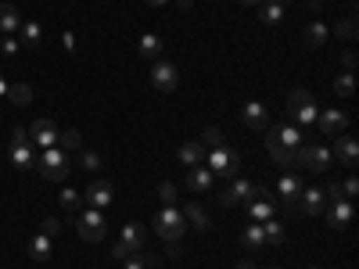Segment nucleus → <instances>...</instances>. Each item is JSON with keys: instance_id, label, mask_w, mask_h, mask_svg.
I'll return each mask as SVG.
<instances>
[{"instance_id": "obj_43", "label": "nucleus", "mask_w": 359, "mask_h": 269, "mask_svg": "<svg viewBox=\"0 0 359 269\" xmlns=\"http://www.w3.org/2000/svg\"><path fill=\"white\" fill-rule=\"evenodd\" d=\"M57 230H62V219H54V216H47V219H43V230H40V233H47V237H54Z\"/></svg>"}, {"instance_id": "obj_21", "label": "nucleus", "mask_w": 359, "mask_h": 269, "mask_svg": "<svg viewBox=\"0 0 359 269\" xmlns=\"http://www.w3.org/2000/svg\"><path fill=\"white\" fill-rule=\"evenodd\" d=\"M18 29H22V15L15 4H0V33L4 36H18Z\"/></svg>"}, {"instance_id": "obj_7", "label": "nucleus", "mask_w": 359, "mask_h": 269, "mask_svg": "<svg viewBox=\"0 0 359 269\" xmlns=\"http://www.w3.org/2000/svg\"><path fill=\"white\" fill-rule=\"evenodd\" d=\"M36 147H33V140H29V130H15V137H11V147H8V158H11V165H18V169H29V165H36Z\"/></svg>"}, {"instance_id": "obj_9", "label": "nucleus", "mask_w": 359, "mask_h": 269, "mask_svg": "<svg viewBox=\"0 0 359 269\" xmlns=\"http://www.w3.org/2000/svg\"><path fill=\"white\" fill-rule=\"evenodd\" d=\"M323 205H327V194L320 187H302V194L294 198V212H302V216H320L323 212Z\"/></svg>"}, {"instance_id": "obj_30", "label": "nucleus", "mask_w": 359, "mask_h": 269, "mask_svg": "<svg viewBox=\"0 0 359 269\" xmlns=\"http://www.w3.org/2000/svg\"><path fill=\"white\" fill-rule=\"evenodd\" d=\"M57 147H62L65 155H79V147H83V133H79V130L62 133V137H57Z\"/></svg>"}, {"instance_id": "obj_45", "label": "nucleus", "mask_w": 359, "mask_h": 269, "mask_svg": "<svg viewBox=\"0 0 359 269\" xmlns=\"http://www.w3.org/2000/svg\"><path fill=\"white\" fill-rule=\"evenodd\" d=\"M62 47L72 54V50H76V36H72V33H65V36H62Z\"/></svg>"}, {"instance_id": "obj_11", "label": "nucleus", "mask_w": 359, "mask_h": 269, "mask_svg": "<svg viewBox=\"0 0 359 269\" xmlns=\"http://www.w3.org/2000/svg\"><path fill=\"white\" fill-rule=\"evenodd\" d=\"M248 198H252V179L230 176V187H223L219 205H223V208H233V205H241V201H248Z\"/></svg>"}, {"instance_id": "obj_16", "label": "nucleus", "mask_w": 359, "mask_h": 269, "mask_svg": "<svg viewBox=\"0 0 359 269\" xmlns=\"http://www.w3.org/2000/svg\"><path fill=\"white\" fill-rule=\"evenodd\" d=\"M212 187H216V176H212V169H208V165H194V169L187 172V191L208 194Z\"/></svg>"}, {"instance_id": "obj_51", "label": "nucleus", "mask_w": 359, "mask_h": 269, "mask_svg": "<svg viewBox=\"0 0 359 269\" xmlns=\"http://www.w3.org/2000/svg\"><path fill=\"white\" fill-rule=\"evenodd\" d=\"M309 269H320V265H309Z\"/></svg>"}, {"instance_id": "obj_44", "label": "nucleus", "mask_w": 359, "mask_h": 269, "mask_svg": "<svg viewBox=\"0 0 359 269\" xmlns=\"http://www.w3.org/2000/svg\"><path fill=\"white\" fill-rule=\"evenodd\" d=\"M144 265H147V262H144L140 255H130V258H126V269H144Z\"/></svg>"}, {"instance_id": "obj_29", "label": "nucleus", "mask_w": 359, "mask_h": 269, "mask_svg": "<svg viewBox=\"0 0 359 269\" xmlns=\"http://www.w3.org/2000/svg\"><path fill=\"white\" fill-rule=\"evenodd\" d=\"M241 244H245L248 251H259V248H266V233H262V226H259V223H252V226L241 233Z\"/></svg>"}, {"instance_id": "obj_42", "label": "nucleus", "mask_w": 359, "mask_h": 269, "mask_svg": "<svg viewBox=\"0 0 359 269\" xmlns=\"http://www.w3.org/2000/svg\"><path fill=\"white\" fill-rule=\"evenodd\" d=\"M355 191H359V179H355V176L348 172V176H345V184H341V194H345V198H352Z\"/></svg>"}, {"instance_id": "obj_37", "label": "nucleus", "mask_w": 359, "mask_h": 269, "mask_svg": "<svg viewBox=\"0 0 359 269\" xmlns=\"http://www.w3.org/2000/svg\"><path fill=\"white\" fill-rule=\"evenodd\" d=\"M352 79H355L352 72H345V76H338V79H334V90H338V94H341V97H348V94H352V90H355V83H352Z\"/></svg>"}, {"instance_id": "obj_17", "label": "nucleus", "mask_w": 359, "mask_h": 269, "mask_svg": "<svg viewBox=\"0 0 359 269\" xmlns=\"http://www.w3.org/2000/svg\"><path fill=\"white\" fill-rule=\"evenodd\" d=\"M302 187H306V179L298 176V172H284V176H280V184H277V194H280V201L291 208V205H294V198L302 194Z\"/></svg>"}, {"instance_id": "obj_31", "label": "nucleus", "mask_w": 359, "mask_h": 269, "mask_svg": "<svg viewBox=\"0 0 359 269\" xmlns=\"http://www.w3.org/2000/svg\"><path fill=\"white\" fill-rule=\"evenodd\" d=\"M144 237H147V233H144V226H140V223H126V226H123V241H126L133 251H140Z\"/></svg>"}, {"instance_id": "obj_27", "label": "nucleus", "mask_w": 359, "mask_h": 269, "mask_svg": "<svg viewBox=\"0 0 359 269\" xmlns=\"http://www.w3.org/2000/svg\"><path fill=\"white\" fill-rule=\"evenodd\" d=\"M18 43H22V47H40V43H43V29H40L36 22H22Z\"/></svg>"}, {"instance_id": "obj_50", "label": "nucleus", "mask_w": 359, "mask_h": 269, "mask_svg": "<svg viewBox=\"0 0 359 269\" xmlns=\"http://www.w3.org/2000/svg\"><path fill=\"white\" fill-rule=\"evenodd\" d=\"M241 4H262V0H241Z\"/></svg>"}, {"instance_id": "obj_39", "label": "nucleus", "mask_w": 359, "mask_h": 269, "mask_svg": "<svg viewBox=\"0 0 359 269\" xmlns=\"http://www.w3.org/2000/svg\"><path fill=\"white\" fill-rule=\"evenodd\" d=\"M22 50V43H18V36H4V40H0V54H18Z\"/></svg>"}, {"instance_id": "obj_28", "label": "nucleus", "mask_w": 359, "mask_h": 269, "mask_svg": "<svg viewBox=\"0 0 359 269\" xmlns=\"http://www.w3.org/2000/svg\"><path fill=\"white\" fill-rule=\"evenodd\" d=\"M29 255H33V262H47L50 258V237L47 233H36L33 241H29Z\"/></svg>"}, {"instance_id": "obj_2", "label": "nucleus", "mask_w": 359, "mask_h": 269, "mask_svg": "<svg viewBox=\"0 0 359 269\" xmlns=\"http://www.w3.org/2000/svg\"><path fill=\"white\" fill-rule=\"evenodd\" d=\"M72 158H76V155H65L62 147H43V151L36 155L40 176L50 179V184H62V179L72 172Z\"/></svg>"}, {"instance_id": "obj_22", "label": "nucleus", "mask_w": 359, "mask_h": 269, "mask_svg": "<svg viewBox=\"0 0 359 269\" xmlns=\"http://www.w3.org/2000/svg\"><path fill=\"white\" fill-rule=\"evenodd\" d=\"M4 101H8L11 108H29V104H33V90H29L25 83H8Z\"/></svg>"}, {"instance_id": "obj_40", "label": "nucleus", "mask_w": 359, "mask_h": 269, "mask_svg": "<svg viewBox=\"0 0 359 269\" xmlns=\"http://www.w3.org/2000/svg\"><path fill=\"white\" fill-rule=\"evenodd\" d=\"M130 255H137V251H133V248H130V244H126V241H118V244H115V248H111V258H118V262H126V258H130Z\"/></svg>"}, {"instance_id": "obj_34", "label": "nucleus", "mask_w": 359, "mask_h": 269, "mask_svg": "<svg viewBox=\"0 0 359 269\" xmlns=\"http://www.w3.org/2000/svg\"><path fill=\"white\" fill-rule=\"evenodd\" d=\"M79 205H83V194L79 191H62V208H65V212H79Z\"/></svg>"}, {"instance_id": "obj_36", "label": "nucleus", "mask_w": 359, "mask_h": 269, "mask_svg": "<svg viewBox=\"0 0 359 269\" xmlns=\"http://www.w3.org/2000/svg\"><path fill=\"white\" fill-rule=\"evenodd\" d=\"M201 144L208 147V151H212V147H223V133H219L216 126H208V130L201 133Z\"/></svg>"}, {"instance_id": "obj_8", "label": "nucleus", "mask_w": 359, "mask_h": 269, "mask_svg": "<svg viewBox=\"0 0 359 269\" xmlns=\"http://www.w3.org/2000/svg\"><path fill=\"white\" fill-rule=\"evenodd\" d=\"M76 230H79L83 241L97 244L101 237H104V216H101V208H83V212H76Z\"/></svg>"}, {"instance_id": "obj_4", "label": "nucleus", "mask_w": 359, "mask_h": 269, "mask_svg": "<svg viewBox=\"0 0 359 269\" xmlns=\"http://www.w3.org/2000/svg\"><path fill=\"white\" fill-rule=\"evenodd\" d=\"M287 111H291V118L298 123V130L316 126V118H320V108H316L309 90H291V94H287Z\"/></svg>"}, {"instance_id": "obj_20", "label": "nucleus", "mask_w": 359, "mask_h": 269, "mask_svg": "<svg viewBox=\"0 0 359 269\" xmlns=\"http://www.w3.org/2000/svg\"><path fill=\"white\" fill-rule=\"evenodd\" d=\"M176 158H180V165H187V169L201 165V162H205V144H198V140H187V144H180Z\"/></svg>"}, {"instance_id": "obj_41", "label": "nucleus", "mask_w": 359, "mask_h": 269, "mask_svg": "<svg viewBox=\"0 0 359 269\" xmlns=\"http://www.w3.org/2000/svg\"><path fill=\"white\" fill-rule=\"evenodd\" d=\"M158 198H162L165 205H176V198H180V194H176V187H172V184H162V187H158Z\"/></svg>"}, {"instance_id": "obj_14", "label": "nucleus", "mask_w": 359, "mask_h": 269, "mask_svg": "<svg viewBox=\"0 0 359 269\" xmlns=\"http://www.w3.org/2000/svg\"><path fill=\"white\" fill-rule=\"evenodd\" d=\"M176 83H180L176 65H169V62H155V69H151V86L165 94V90H176Z\"/></svg>"}, {"instance_id": "obj_32", "label": "nucleus", "mask_w": 359, "mask_h": 269, "mask_svg": "<svg viewBox=\"0 0 359 269\" xmlns=\"http://www.w3.org/2000/svg\"><path fill=\"white\" fill-rule=\"evenodd\" d=\"M262 226V233H266V244H280L284 241V226L277 223V219H266V223H259Z\"/></svg>"}, {"instance_id": "obj_35", "label": "nucleus", "mask_w": 359, "mask_h": 269, "mask_svg": "<svg viewBox=\"0 0 359 269\" xmlns=\"http://www.w3.org/2000/svg\"><path fill=\"white\" fill-rule=\"evenodd\" d=\"M79 169L97 172V169H101V155H97V151H83V155H79Z\"/></svg>"}, {"instance_id": "obj_49", "label": "nucleus", "mask_w": 359, "mask_h": 269, "mask_svg": "<svg viewBox=\"0 0 359 269\" xmlns=\"http://www.w3.org/2000/svg\"><path fill=\"white\" fill-rule=\"evenodd\" d=\"M4 90H8V79H4V76H0V97H4Z\"/></svg>"}, {"instance_id": "obj_26", "label": "nucleus", "mask_w": 359, "mask_h": 269, "mask_svg": "<svg viewBox=\"0 0 359 269\" xmlns=\"http://www.w3.org/2000/svg\"><path fill=\"white\" fill-rule=\"evenodd\" d=\"M180 216H184V223H194L198 230H208V212L198 201H187L184 208H180Z\"/></svg>"}, {"instance_id": "obj_23", "label": "nucleus", "mask_w": 359, "mask_h": 269, "mask_svg": "<svg viewBox=\"0 0 359 269\" xmlns=\"http://www.w3.org/2000/svg\"><path fill=\"white\" fill-rule=\"evenodd\" d=\"M241 118H245V126H252V130H266V126H269V111H266V104H259V101L245 104Z\"/></svg>"}, {"instance_id": "obj_15", "label": "nucleus", "mask_w": 359, "mask_h": 269, "mask_svg": "<svg viewBox=\"0 0 359 269\" xmlns=\"http://www.w3.org/2000/svg\"><path fill=\"white\" fill-rule=\"evenodd\" d=\"M248 219H252V223L277 219V205H273V194H266V198H248Z\"/></svg>"}, {"instance_id": "obj_6", "label": "nucleus", "mask_w": 359, "mask_h": 269, "mask_svg": "<svg viewBox=\"0 0 359 269\" xmlns=\"http://www.w3.org/2000/svg\"><path fill=\"white\" fill-rule=\"evenodd\" d=\"M184 230H187V223H184V216H180V208L176 205H165L162 212L155 216V233L162 237V241H180L184 237Z\"/></svg>"}, {"instance_id": "obj_1", "label": "nucleus", "mask_w": 359, "mask_h": 269, "mask_svg": "<svg viewBox=\"0 0 359 269\" xmlns=\"http://www.w3.org/2000/svg\"><path fill=\"white\" fill-rule=\"evenodd\" d=\"M302 144H306V137H302L298 126H273L269 137H266L269 155H273V162H280V165H291V151L302 147Z\"/></svg>"}, {"instance_id": "obj_19", "label": "nucleus", "mask_w": 359, "mask_h": 269, "mask_svg": "<svg viewBox=\"0 0 359 269\" xmlns=\"http://www.w3.org/2000/svg\"><path fill=\"white\" fill-rule=\"evenodd\" d=\"M83 198L90 201V208H104V205H111V184H104V179H94V184L83 191Z\"/></svg>"}, {"instance_id": "obj_33", "label": "nucleus", "mask_w": 359, "mask_h": 269, "mask_svg": "<svg viewBox=\"0 0 359 269\" xmlns=\"http://www.w3.org/2000/svg\"><path fill=\"white\" fill-rule=\"evenodd\" d=\"M284 18V4H280V0H269V4H262V22L266 25H277Z\"/></svg>"}, {"instance_id": "obj_12", "label": "nucleus", "mask_w": 359, "mask_h": 269, "mask_svg": "<svg viewBox=\"0 0 359 269\" xmlns=\"http://www.w3.org/2000/svg\"><path fill=\"white\" fill-rule=\"evenodd\" d=\"M57 137L62 133H57V126L50 118H36V123L29 126V140H33V147H40V151L43 147H57Z\"/></svg>"}, {"instance_id": "obj_13", "label": "nucleus", "mask_w": 359, "mask_h": 269, "mask_svg": "<svg viewBox=\"0 0 359 269\" xmlns=\"http://www.w3.org/2000/svg\"><path fill=\"white\" fill-rule=\"evenodd\" d=\"M323 216H327V226L345 230V226L352 223V216H355V212H352V198H334V201H331V208H327Z\"/></svg>"}, {"instance_id": "obj_46", "label": "nucleus", "mask_w": 359, "mask_h": 269, "mask_svg": "<svg viewBox=\"0 0 359 269\" xmlns=\"http://www.w3.org/2000/svg\"><path fill=\"white\" fill-rule=\"evenodd\" d=\"M341 62H345V69L352 72V69H355V54H352V50H345V54H341Z\"/></svg>"}, {"instance_id": "obj_38", "label": "nucleus", "mask_w": 359, "mask_h": 269, "mask_svg": "<svg viewBox=\"0 0 359 269\" xmlns=\"http://www.w3.org/2000/svg\"><path fill=\"white\" fill-rule=\"evenodd\" d=\"M338 36H345V40H352V36H355V11H352V15H348V18L338 25Z\"/></svg>"}, {"instance_id": "obj_3", "label": "nucleus", "mask_w": 359, "mask_h": 269, "mask_svg": "<svg viewBox=\"0 0 359 269\" xmlns=\"http://www.w3.org/2000/svg\"><path fill=\"white\" fill-rule=\"evenodd\" d=\"M291 165L313 169V172H327L334 165V155H331V147H323V144H302V147H294V151H291Z\"/></svg>"}, {"instance_id": "obj_5", "label": "nucleus", "mask_w": 359, "mask_h": 269, "mask_svg": "<svg viewBox=\"0 0 359 269\" xmlns=\"http://www.w3.org/2000/svg\"><path fill=\"white\" fill-rule=\"evenodd\" d=\"M205 165L212 169V176H237L241 172V151H237V147H212V151H208V158H205Z\"/></svg>"}, {"instance_id": "obj_48", "label": "nucleus", "mask_w": 359, "mask_h": 269, "mask_svg": "<svg viewBox=\"0 0 359 269\" xmlns=\"http://www.w3.org/2000/svg\"><path fill=\"white\" fill-rule=\"evenodd\" d=\"M147 4H151V8H162V4H169V0H147Z\"/></svg>"}, {"instance_id": "obj_18", "label": "nucleus", "mask_w": 359, "mask_h": 269, "mask_svg": "<svg viewBox=\"0 0 359 269\" xmlns=\"http://www.w3.org/2000/svg\"><path fill=\"white\" fill-rule=\"evenodd\" d=\"M331 155H334V162H338V165H355V158H359V147H355V140H352L348 133H341Z\"/></svg>"}, {"instance_id": "obj_10", "label": "nucleus", "mask_w": 359, "mask_h": 269, "mask_svg": "<svg viewBox=\"0 0 359 269\" xmlns=\"http://www.w3.org/2000/svg\"><path fill=\"white\" fill-rule=\"evenodd\" d=\"M316 130H320V137H341V133L348 130V115L338 111V108H327V111H320V118H316Z\"/></svg>"}, {"instance_id": "obj_24", "label": "nucleus", "mask_w": 359, "mask_h": 269, "mask_svg": "<svg viewBox=\"0 0 359 269\" xmlns=\"http://www.w3.org/2000/svg\"><path fill=\"white\" fill-rule=\"evenodd\" d=\"M137 50H140L144 57H151V62H158L162 50H165V40H162L158 33H144V36L137 40Z\"/></svg>"}, {"instance_id": "obj_25", "label": "nucleus", "mask_w": 359, "mask_h": 269, "mask_svg": "<svg viewBox=\"0 0 359 269\" xmlns=\"http://www.w3.org/2000/svg\"><path fill=\"white\" fill-rule=\"evenodd\" d=\"M327 36H331V33H327V25H323V22H309V25H306V33H302V40H306L309 50H320V47L327 43Z\"/></svg>"}, {"instance_id": "obj_47", "label": "nucleus", "mask_w": 359, "mask_h": 269, "mask_svg": "<svg viewBox=\"0 0 359 269\" xmlns=\"http://www.w3.org/2000/svg\"><path fill=\"white\" fill-rule=\"evenodd\" d=\"M237 269H259V265H255L252 258H241V262H237Z\"/></svg>"}]
</instances>
